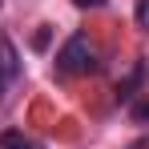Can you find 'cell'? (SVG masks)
Segmentation results:
<instances>
[{
	"label": "cell",
	"instance_id": "6da1fadb",
	"mask_svg": "<svg viewBox=\"0 0 149 149\" xmlns=\"http://www.w3.org/2000/svg\"><path fill=\"white\" fill-rule=\"evenodd\" d=\"M93 69H97V61H93L89 40H85V36H69V40H65V49L56 52V73L81 77V73H93Z\"/></svg>",
	"mask_w": 149,
	"mask_h": 149
},
{
	"label": "cell",
	"instance_id": "7a4b0ae2",
	"mask_svg": "<svg viewBox=\"0 0 149 149\" xmlns=\"http://www.w3.org/2000/svg\"><path fill=\"white\" fill-rule=\"evenodd\" d=\"M20 81V52L8 36H0V101L8 97V89Z\"/></svg>",
	"mask_w": 149,
	"mask_h": 149
},
{
	"label": "cell",
	"instance_id": "3957f363",
	"mask_svg": "<svg viewBox=\"0 0 149 149\" xmlns=\"http://www.w3.org/2000/svg\"><path fill=\"white\" fill-rule=\"evenodd\" d=\"M0 149H40L32 137L24 133H16V129H8V133H0Z\"/></svg>",
	"mask_w": 149,
	"mask_h": 149
},
{
	"label": "cell",
	"instance_id": "277c9868",
	"mask_svg": "<svg viewBox=\"0 0 149 149\" xmlns=\"http://www.w3.org/2000/svg\"><path fill=\"white\" fill-rule=\"evenodd\" d=\"M133 20L141 32H149V0H137V8H133Z\"/></svg>",
	"mask_w": 149,
	"mask_h": 149
},
{
	"label": "cell",
	"instance_id": "5b68a950",
	"mask_svg": "<svg viewBox=\"0 0 149 149\" xmlns=\"http://www.w3.org/2000/svg\"><path fill=\"white\" fill-rule=\"evenodd\" d=\"M129 117H133L137 125H149V97H145V101H137V105L129 109Z\"/></svg>",
	"mask_w": 149,
	"mask_h": 149
},
{
	"label": "cell",
	"instance_id": "8992f818",
	"mask_svg": "<svg viewBox=\"0 0 149 149\" xmlns=\"http://www.w3.org/2000/svg\"><path fill=\"white\" fill-rule=\"evenodd\" d=\"M77 8H105V0H73Z\"/></svg>",
	"mask_w": 149,
	"mask_h": 149
}]
</instances>
